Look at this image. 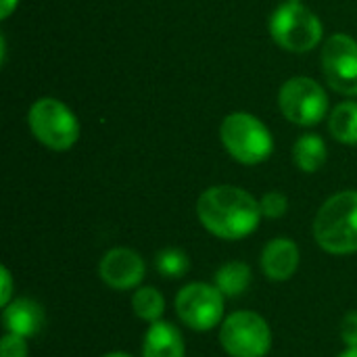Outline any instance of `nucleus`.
Returning a JSON list of instances; mask_svg holds the SVG:
<instances>
[{"label": "nucleus", "instance_id": "nucleus-8", "mask_svg": "<svg viewBox=\"0 0 357 357\" xmlns=\"http://www.w3.org/2000/svg\"><path fill=\"white\" fill-rule=\"evenodd\" d=\"M280 111L287 119L299 126L318 123L328 111V96L320 84L310 77H293L289 79L278 94Z\"/></svg>", "mask_w": 357, "mask_h": 357}, {"label": "nucleus", "instance_id": "nucleus-20", "mask_svg": "<svg viewBox=\"0 0 357 357\" xmlns=\"http://www.w3.org/2000/svg\"><path fill=\"white\" fill-rule=\"evenodd\" d=\"M27 354H29V347H27L25 337L4 333L0 341V357H27Z\"/></svg>", "mask_w": 357, "mask_h": 357}, {"label": "nucleus", "instance_id": "nucleus-22", "mask_svg": "<svg viewBox=\"0 0 357 357\" xmlns=\"http://www.w3.org/2000/svg\"><path fill=\"white\" fill-rule=\"evenodd\" d=\"M0 305L6 307L13 301L15 289H13V274L8 268H0Z\"/></svg>", "mask_w": 357, "mask_h": 357}, {"label": "nucleus", "instance_id": "nucleus-14", "mask_svg": "<svg viewBox=\"0 0 357 357\" xmlns=\"http://www.w3.org/2000/svg\"><path fill=\"white\" fill-rule=\"evenodd\" d=\"M251 268L245 261H228L218 268L213 284L222 291L224 297H241L251 284Z\"/></svg>", "mask_w": 357, "mask_h": 357}, {"label": "nucleus", "instance_id": "nucleus-26", "mask_svg": "<svg viewBox=\"0 0 357 357\" xmlns=\"http://www.w3.org/2000/svg\"><path fill=\"white\" fill-rule=\"evenodd\" d=\"M293 2H297V0H293Z\"/></svg>", "mask_w": 357, "mask_h": 357}, {"label": "nucleus", "instance_id": "nucleus-12", "mask_svg": "<svg viewBox=\"0 0 357 357\" xmlns=\"http://www.w3.org/2000/svg\"><path fill=\"white\" fill-rule=\"evenodd\" d=\"M2 324L6 333L29 339L44 328L46 314L38 301L29 297H17L6 307H2Z\"/></svg>", "mask_w": 357, "mask_h": 357}, {"label": "nucleus", "instance_id": "nucleus-17", "mask_svg": "<svg viewBox=\"0 0 357 357\" xmlns=\"http://www.w3.org/2000/svg\"><path fill=\"white\" fill-rule=\"evenodd\" d=\"M328 128L345 144H357V102H343L331 113Z\"/></svg>", "mask_w": 357, "mask_h": 357}, {"label": "nucleus", "instance_id": "nucleus-9", "mask_svg": "<svg viewBox=\"0 0 357 357\" xmlns=\"http://www.w3.org/2000/svg\"><path fill=\"white\" fill-rule=\"evenodd\" d=\"M322 65L328 84L347 96H357V42L345 33L333 36L322 50Z\"/></svg>", "mask_w": 357, "mask_h": 357}, {"label": "nucleus", "instance_id": "nucleus-2", "mask_svg": "<svg viewBox=\"0 0 357 357\" xmlns=\"http://www.w3.org/2000/svg\"><path fill=\"white\" fill-rule=\"evenodd\" d=\"M314 238L331 255L357 253V190L339 192L320 207Z\"/></svg>", "mask_w": 357, "mask_h": 357}, {"label": "nucleus", "instance_id": "nucleus-6", "mask_svg": "<svg viewBox=\"0 0 357 357\" xmlns=\"http://www.w3.org/2000/svg\"><path fill=\"white\" fill-rule=\"evenodd\" d=\"M270 31L278 46L291 52H310L322 38L318 17L299 2H287L270 19Z\"/></svg>", "mask_w": 357, "mask_h": 357}, {"label": "nucleus", "instance_id": "nucleus-11", "mask_svg": "<svg viewBox=\"0 0 357 357\" xmlns=\"http://www.w3.org/2000/svg\"><path fill=\"white\" fill-rule=\"evenodd\" d=\"M261 270L266 278L274 282H284L295 276L299 270L301 253L295 241L291 238H274L261 251Z\"/></svg>", "mask_w": 357, "mask_h": 357}, {"label": "nucleus", "instance_id": "nucleus-13", "mask_svg": "<svg viewBox=\"0 0 357 357\" xmlns=\"http://www.w3.org/2000/svg\"><path fill=\"white\" fill-rule=\"evenodd\" d=\"M142 357H186V345L180 328L165 320L151 324L144 333Z\"/></svg>", "mask_w": 357, "mask_h": 357}, {"label": "nucleus", "instance_id": "nucleus-10", "mask_svg": "<svg viewBox=\"0 0 357 357\" xmlns=\"http://www.w3.org/2000/svg\"><path fill=\"white\" fill-rule=\"evenodd\" d=\"M144 274H146V264L142 255L128 247H115L107 251L98 264L100 280L115 291L138 289L140 282L144 280Z\"/></svg>", "mask_w": 357, "mask_h": 357}, {"label": "nucleus", "instance_id": "nucleus-19", "mask_svg": "<svg viewBox=\"0 0 357 357\" xmlns=\"http://www.w3.org/2000/svg\"><path fill=\"white\" fill-rule=\"evenodd\" d=\"M259 207H261V215L264 218H270V220H278L287 213L289 209V201L284 195L280 192H266L259 201Z\"/></svg>", "mask_w": 357, "mask_h": 357}, {"label": "nucleus", "instance_id": "nucleus-24", "mask_svg": "<svg viewBox=\"0 0 357 357\" xmlns=\"http://www.w3.org/2000/svg\"><path fill=\"white\" fill-rule=\"evenodd\" d=\"M339 357H357V349H351V347H347V349H345V351H343V354H341Z\"/></svg>", "mask_w": 357, "mask_h": 357}, {"label": "nucleus", "instance_id": "nucleus-3", "mask_svg": "<svg viewBox=\"0 0 357 357\" xmlns=\"http://www.w3.org/2000/svg\"><path fill=\"white\" fill-rule=\"evenodd\" d=\"M220 343L230 357H266L272 349V331L255 312H234L220 324Z\"/></svg>", "mask_w": 357, "mask_h": 357}, {"label": "nucleus", "instance_id": "nucleus-7", "mask_svg": "<svg viewBox=\"0 0 357 357\" xmlns=\"http://www.w3.org/2000/svg\"><path fill=\"white\" fill-rule=\"evenodd\" d=\"M29 128L33 136L52 151H67L79 138L75 115L56 98H40L29 109Z\"/></svg>", "mask_w": 357, "mask_h": 357}, {"label": "nucleus", "instance_id": "nucleus-4", "mask_svg": "<svg viewBox=\"0 0 357 357\" xmlns=\"http://www.w3.org/2000/svg\"><path fill=\"white\" fill-rule=\"evenodd\" d=\"M222 142L226 151L245 165H257L272 155L270 130L249 113H232L222 123Z\"/></svg>", "mask_w": 357, "mask_h": 357}, {"label": "nucleus", "instance_id": "nucleus-23", "mask_svg": "<svg viewBox=\"0 0 357 357\" xmlns=\"http://www.w3.org/2000/svg\"><path fill=\"white\" fill-rule=\"evenodd\" d=\"M17 2H19V0H2V2H0V15H2V19L8 17V15L13 13V8L17 6Z\"/></svg>", "mask_w": 357, "mask_h": 357}, {"label": "nucleus", "instance_id": "nucleus-21", "mask_svg": "<svg viewBox=\"0 0 357 357\" xmlns=\"http://www.w3.org/2000/svg\"><path fill=\"white\" fill-rule=\"evenodd\" d=\"M341 339L347 347L357 349V312H347L341 320Z\"/></svg>", "mask_w": 357, "mask_h": 357}, {"label": "nucleus", "instance_id": "nucleus-15", "mask_svg": "<svg viewBox=\"0 0 357 357\" xmlns=\"http://www.w3.org/2000/svg\"><path fill=\"white\" fill-rule=\"evenodd\" d=\"M293 159H295V165L301 172H307V174L318 172L326 161V144H324V140L320 136H314V134L301 136L293 146Z\"/></svg>", "mask_w": 357, "mask_h": 357}, {"label": "nucleus", "instance_id": "nucleus-25", "mask_svg": "<svg viewBox=\"0 0 357 357\" xmlns=\"http://www.w3.org/2000/svg\"><path fill=\"white\" fill-rule=\"evenodd\" d=\"M102 357H132L130 354H123V351H111V354H105Z\"/></svg>", "mask_w": 357, "mask_h": 357}, {"label": "nucleus", "instance_id": "nucleus-16", "mask_svg": "<svg viewBox=\"0 0 357 357\" xmlns=\"http://www.w3.org/2000/svg\"><path fill=\"white\" fill-rule=\"evenodd\" d=\"M132 312L142 322L155 324L163 318L165 297L155 287H138L132 295Z\"/></svg>", "mask_w": 357, "mask_h": 357}, {"label": "nucleus", "instance_id": "nucleus-1", "mask_svg": "<svg viewBox=\"0 0 357 357\" xmlns=\"http://www.w3.org/2000/svg\"><path fill=\"white\" fill-rule=\"evenodd\" d=\"M197 218L207 232L224 241L253 234L261 222L259 201L236 186H211L197 201Z\"/></svg>", "mask_w": 357, "mask_h": 357}, {"label": "nucleus", "instance_id": "nucleus-5", "mask_svg": "<svg viewBox=\"0 0 357 357\" xmlns=\"http://www.w3.org/2000/svg\"><path fill=\"white\" fill-rule=\"evenodd\" d=\"M224 299L215 284L190 282L178 291L174 307L184 326L195 333H209L224 322Z\"/></svg>", "mask_w": 357, "mask_h": 357}, {"label": "nucleus", "instance_id": "nucleus-18", "mask_svg": "<svg viewBox=\"0 0 357 357\" xmlns=\"http://www.w3.org/2000/svg\"><path fill=\"white\" fill-rule=\"evenodd\" d=\"M155 268L157 272L163 276V278H169V280H178L182 276L188 274L190 270V259L188 255L182 251V249H176V247H167V249H161L155 257Z\"/></svg>", "mask_w": 357, "mask_h": 357}]
</instances>
